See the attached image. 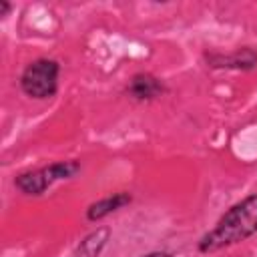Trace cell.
Instances as JSON below:
<instances>
[{
    "mask_svg": "<svg viewBox=\"0 0 257 257\" xmlns=\"http://www.w3.org/2000/svg\"><path fill=\"white\" fill-rule=\"evenodd\" d=\"M255 231H257V195H249L219 219L215 229L201 239L199 249L203 253H211L235 245L247 239L249 235H253Z\"/></svg>",
    "mask_w": 257,
    "mask_h": 257,
    "instance_id": "cell-1",
    "label": "cell"
},
{
    "mask_svg": "<svg viewBox=\"0 0 257 257\" xmlns=\"http://www.w3.org/2000/svg\"><path fill=\"white\" fill-rule=\"evenodd\" d=\"M58 82V64L48 58H38L26 66L20 84L22 90L32 98H48L54 94Z\"/></svg>",
    "mask_w": 257,
    "mask_h": 257,
    "instance_id": "cell-2",
    "label": "cell"
},
{
    "mask_svg": "<svg viewBox=\"0 0 257 257\" xmlns=\"http://www.w3.org/2000/svg\"><path fill=\"white\" fill-rule=\"evenodd\" d=\"M78 171V165L72 163V161H66V163H54L46 169H40V171H32V173H24L16 179V187L28 195H40L50 183L58 181V179H66V177H72L74 173Z\"/></svg>",
    "mask_w": 257,
    "mask_h": 257,
    "instance_id": "cell-3",
    "label": "cell"
},
{
    "mask_svg": "<svg viewBox=\"0 0 257 257\" xmlns=\"http://www.w3.org/2000/svg\"><path fill=\"white\" fill-rule=\"evenodd\" d=\"M128 92L139 100L155 98L163 92V84L151 74H137L128 84Z\"/></svg>",
    "mask_w": 257,
    "mask_h": 257,
    "instance_id": "cell-4",
    "label": "cell"
},
{
    "mask_svg": "<svg viewBox=\"0 0 257 257\" xmlns=\"http://www.w3.org/2000/svg\"><path fill=\"white\" fill-rule=\"evenodd\" d=\"M128 201H131V195H126V193H116V195H112V197L100 199V201H96V203H92V205L88 207L86 217H88L90 221L102 219V217H106L108 213H112V211L120 209L122 205H126Z\"/></svg>",
    "mask_w": 257,
    "mask_h": 257,
    "instance_id": "cell-5",
    "label": "cell"
},
{
    "mask_svg": "<svg viewBox=\"0 0 257 257\" xmlns=\"http://www.w3.org/2000/svg\"><path fill=\"white\" fill-rule=\"evenodd\" d=\"M106 237H108V229H98V231H94L92 235H88L82 243H80V247H78V257H94L102 247H104V243H106Z\"/></svg>",
    "mask_w": 257,
    "mask_h": 257,
    "instance_id": "cell-6",
    "label": "cell"
},
{
    "mask_svg": "<svg viewBox=\"0 0 257 257\" xmlns=\"http://www.w3.org/2000/svg\"><path fill=\"white\" fill-rule=\"evenodd\" d=\"M6 10H8V4H6V2H0V16H4Z\"/></svg>",
    "mask_w": 257,
    "mask_h": 257,
    "instance_id": "cell-7",
    "label": "cell"
},
{
    "mask_svg": "<svg viewBox=\"0 0 257 257\" xmlns=\"http://www.w3.org/2000/svg\"><path fill=\"white\" fill-rule=\"evenodd\" d=\"M147 257H171V255H167V253H151Z\"/></svg>",
    "mask_w": 257,
    "mask_h": 257,
    "instance_id": "cell-8",
    "label": "cell"
}]
</instances>
